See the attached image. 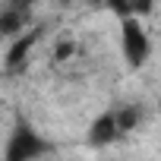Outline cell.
<instances>
[{
    "mask_svg": "<svg viewBox=\"0 0 161 161\" xmlns=\"http://www.w3.org/2000/svg\"><path fill=\"white\" fill-rule=\"evenodd\" d=\"M47 152H51V142L25 120H19L3 142V161H41Z\"/></svg>",
    "mask_w": 161,
    "mask_h": 161,
    "instance_id": "cell-2",
    "label": "cell"
},
{
    "mask_svg": "<svg viewBox=\"0 0 161 161\" xmlns=\"http://www.w3.org/2000/svg\"><path fill=\"white\" fill-rule=\"evenodd\" d=\"M29 16H32L29 3H19V0H16V3L3 7V10H0V38L13 41L22 32H29Z\"/></svg>",
    "mask_w": 161,
    "mask_h": 161,
    "instance_id": "cell-4",
    "label": "cell"
},
{
    "mask_svg": "<svg viewBox=\"0 0 161 161\" xmlns=\"http://www.w3.org/2000/svg\"><path fill=\"white\" fill-rule=\"evenodd\" d=\"M38 38H41V29H29V32H22L19 38H13V41H10V51H7V57H3V73L22 66L25 57H29V51L35 47Z\"/></svg>",
    "mask_w": 161,
    "mask_h": 161,
    "instance_id": "cell-5",
    "label": "cell"
},
{
    "mask_svg": "<svg viewBox=\"0 0 161 161\" xmlns=\"http://www.w3.org/2000/svg\"><path fill=\"white\" fill-rule=\"evenodd\" d=\"M139 114H142V111H139L136 104H123V108H117V111H114L117 126H120V133H123V136H126L130 130H136V126H139V120H142Z\"/></svg>",
    "mask_w": 161,
    "mask_h": 161,
    "instance_id": "cell-7",
    "label": "cell"
},
{
    "mask_svg": "<svg viewBox=\"0 0 161 161\" xmlns=\"http://www.w3.org/2000/svg\"><path fill=\"white\" fill-rule=\"evenodd\" d=\"M117 47L120 57L130 69H142L152 60V35L145 29V19H120V32H117Z\"/></svg>",
    "mask_w": 161,
    "mask_h": 161,
    "instance_id": "cell-1",
    "label": "cell"
},
{
    "mask_svg": "<svg viewBox=\"0 0 161 161\" xmlns=\"http://www.w3.org/2000/svg\"><path fill=\"white\" fill-rule=\"evenodd\" d=\"M101 7L117 19H145L155 10V0H101Z\"/></svg>",
    "mask_w": 161,
    "mask_h": 161,
    "instance_id": "cell-6",
    "label": "cell"
},
{
    "mask_svg": "<svg viewBox=\"0 0 161 161\" xmlns=\"http://www.w3.org/2000/svg\"><path fill=\"white\" fill-rule=\"evenodd\" d=\"M120 136H123V133H120V126H117L114 111H104V114H98V117L89 123L86 142H89L92 148H108V145H114Z\"/></svg>",
    "mask_w": 161,
    "mask_h": 161,
    "instance_id": "cell-3",
    "label": "cell"
},
{
    "mask_svg": "<svg viewBox=\"0 0 161 161\" xmlns=\"http://www.w3.org/2000/svg\"><path fill=\"white\" fill-rule=\"evenodd\" d=\"M3 76H7V73H3V63H0V82H3Z\"/></svg>",
    "mask_w": 161,
    "mask_h": 161,
    "instance_id": "cell-9",
    "label": "cell"
},
{
    "mask_svg": "<svg viewBox=\"0 0 161 161\" xmlns=\"http://www.w3.org/2000/svg\"><path fill=\"white\" fill-rule=\"evenodd\" d=\"M73 51H76L73 38H60V44L54 47V60H66V57H73Z\"/></svg>",
    "mask_w": 161,
    "mask_h": 161,
    "instance_id": "cell-8",
    "label": "cell"
}]
</instances>
